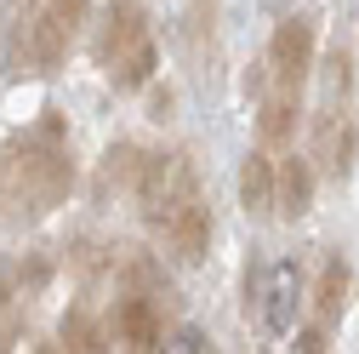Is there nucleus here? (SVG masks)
<instances>
[{
	"label": "nucleus",
	"instance_id": "obj_5",
	"mask_svg": "<svg viewBox=\"0 0 359 354\" xmlns=\"http://www.w3.org/2000/svg\"><path fill=\"white\" fill-rule=\"evenodd\" d=\"M313 69V23L308 18H285L274 29V40H268V74H274V92H291L308 80Z\"/></svg>",
	"mask_w": 359,
	"mask_h": 354
},
{
	"label": "nucleus",
	"instance_id": "obj_16",
	"mask_svg": "<svg viewBox=\"0 0 359 354\" xmlns=\"http://www.w3.org/2000/svg\"><path fill=\"white\" fill-rule=\"evenodd\" d=\"M12 337H18V326H12V320H0V354H12Z\"/></svg>",
	"mask_w": 359,
	"mask_h": 354
},
{
	"label": "nucleus",
	"instance_id": "obj_3",
	"mask_svg": "<svg viewBox=\"0 0 359 354\" xmlns=\"http://www.w3.org/2000/svg\"><path fill=\"white\" fill-rule=\"evenodd\" d=\"M86 6L92 0H6L0 6V63H6V74L12 80L52 74L74 46Z\"/></svg>",
	"mask_w": 359,
	"mask_h": 354
},
{
	"label": "nucleus",
	"instance_id": "obj_13",
	"mask_svg": "<svg viewBox=\"0 0 359 354\" xmlns=\"http://www.w3.org/2000/svg\"><path fill=\"white\" fill-rule=\"evenodd\" d=\"M313 303H320V320H337L342 315V303H348V263L342 257H325V275H320Z\"/></svg>",
	"mask_w": 359,
	"mask_h": 354
},
{
	"label": "nucleus",
	"instance_id": "obj_9",
	"mask_svg": "<svg viewBox=\"0 0 359 354\" xmlns=\"http://www.w3.org/2000/svg\"><path fill=\"white\" fill-rule=\"evenodd\" d=\"M348 166H353V120H342L331 109V114H320V171L348 177Z\"/></svg>",
	"mask_w": 359,
	"mask_h": 354
},
{
	"label": "nucleus",
	"instance_id": "obj_1",
	"mask_svg": "<svg viewBox=\"0 0 359 354\" xmlns=\"http://www.w3.org/2000/svg\"><path fill=\"white\" fill-rule=\"evenodd\" d=\"M69 189H74V155L69 126L57 114L34 120L0 149V223H40L69 200Z\"/></svg>",
	"mask_w": 359,
	"mask_h": 354
},
{
	"label": "nucleus",
	"instance_id": "obj_18",
	"mask_svg": "<svg viewBox=\"0 0 359 354\" xmlns=\"http://www.w3.org/2000/svg\"><path fill=\"white\" fill-rule=\"evenodd\" d=\"M0 303H6V280H0Z\"/></svg>",
	"mask_w": 359,
	"mask_h": 354
},
{
	"label": "nucleus",
	"instance_id": "obj_8",
	"mask_svg": "<svg viewBox=\"0 0 359 354\" xmlns=\"http://www.w3.org/2000/svg\"><path fill=\"white\" fill-rule=\"evenodd\" d=\"M240 206L251 217L280 211V166L268 155H245V166H240Z\"/></svg>",
	"mask_w": 359,
	"mask_h": 354
},
{
	"label": "nucleus",
	"instance_id": "obj_11",
	"mask_svg": "<svg viewBox=\"0 0 359 354\" xmlns=\"http://www.w3.org/2000/svg\"><path fill=\"white\" fill-rule=\"evenodd\" d=\"M308 206H313V166L291 155L280 166V217H302Z\"/></svg>",
	"mask_w": 359,
	"mask_h": 354
},
{
	"label": "nucleus",
	"instance_id": "obj_17",
	"mask_svg": "<svg viewBox=\"0 0 359 354\" xmlns=\"http://www.w3.org/2000/svg\"><path fill=\"white\" fill-rule=\"evenodd\" d=\"M34 354H63V348H57V343H40V348H34Z\"/></svg>",
	"mask_w": 359,
	"mask_h": 354
},
{
	"label": "nucleus",
	"instance_id": "obj_14",
	"mask_svg": "<svg viewBox=\"0 0 359 354\" xmlns=\"http://www.w3.org/2000/svg\"><path fill=\"white\" fill-rule=\"evenodd\" d=\"M154 354H211V348H205V332L177 326V332H165V337H160V348H154Z\"/></svg>",
	"mask_w": 359,
	"mask_h": 354
},
{
	"label": "nucleus",
	"instance_id": "obj_6",
	"mask_svg": "<svg viewBox=\"0 0 359 354\" xmlns=\"http://www.w3.org/2000/svg\"><path fill=\"white\" fill-rule=\"evenodd\" d=\"M297 303H302V269H297V257H280L268 269V280H262V326H268V337H285L297 326Z\"/></svg>",
	"mask_w": 359,
	"mask_h": 354
},
{
	"label": "nucleus",
	"instance_id": "obj_4",
	"mask_svg": "<svg viewBox=\"0 0 359 354\" xmlns=\"http://www.w3.org/2000/svg\"><path fill=\"white\" fill-rule=\"evenodd\" d=\"M92 63L120 86V92H137L143 80H154V34H149V12L137 0H114L92 29Z\"/></svg>",
	"mask_w": 359,
	"mask_h": 354
},
{
	"label": "nucleus",
	"instance_id": "obj_12",
	"mask_svg": "<svg viewBox=\"0 0 359 354\" xmlns=\"http://www.w3.org/2000/svg\"><path fill=\"white\" fill-rule=\"evenodd\" d=\"M291 126H297V98H291V92H274V98L262 103V114H257L262 143H285V138H291Z\"/></svg>",
	"mask_w": 359,
	"mask_h": 354
},
{
	"label": "nucleus",
	"instance_id": "obj_15",
	"mask_svg": "<svg viewBox=\"0 0 359 354\" xmlns=\"http://www.w3.org/2000/svg\"><path fill=\"white\" fill-rule=\"evenodd\" d=\"M18 280H23L29 291H34V286H46V280H52V263H46V257H29L23 269H18Z\"/></svg>",
	"mask_w": 359,
	"mask_h": 354
},
{
	"label": "nucleus",
	"instance_id": "obj_7",
	"mask_svg": "<svg viewBox=\"0 0 359 354\" xmlns=\"http://www.w3.org/2000/svg\"><path fill=\"white\" fill-rule=\"evenodd\" d=\"M114 337H126V348L131 354H154L160 348V308L143 297V291H131V297H120V308H114Z\"/></svg>",
	"mask_w": 359,
	"mask_h": 354
},
{
	"label": "nucleus",
	"instance_id": "obj_10",
	"mask_svg": "<svg viewBox=\"0 0 359 354\" xmlns=\"http://www.w3.org/2000/svg\"><path fill=\"white\" fill-rule=\"evenodd\" d=\"M57 348L63 354H109V332L86 315V308H69L63 326H57Z\"/></svg>",
	"mask_w": 359,
	"mask_h": 354
},
{
	"label": "nucleus",
	"instance_id": "obj_2",
	"mask_svg": "<svg viewBox=\"0 0 359 354\" xmlns=\"http://www.w3.org/2000/svg\"><path fill=\"white\" fill-rule=\"evenodd\" d=\"M137 200H143L149 229H160L165 246L183 263L205 257L211 211H205V195H200V177H194L189 155H149L143 177H137Z\"/></svg>",
	"mask_w": 359,
	"mask_h": 354
}]
</instances>
